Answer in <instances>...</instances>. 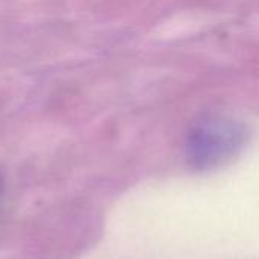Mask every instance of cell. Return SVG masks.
Returning a JSON list of instances; mask_svg holds the SVG:
<instances>
[{"mask_svg":"<svg viewBox=\"0 0 259 259\" xmlns=\"http://www.w3.org/2000/svg\"><path fill=\"white\" fill-rule=\"evenodd\" d=\"M240 132L232 123L211 121L194 132L191 138V153L199 165H211L225 158L238 144Z\"/></svg>","mask_w":259,"mask_h":259,"instance_id":"6da1fadb","label":"cell"}]
</instances>
